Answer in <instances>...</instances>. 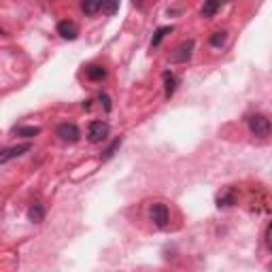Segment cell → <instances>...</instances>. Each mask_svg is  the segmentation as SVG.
I'll return each mask as SVG.
<instances>
[{
    "instance_id": "6da1fadb",
    "label": "cell",
    "mask_w": 272,
    "mask_h": 272,
    "mask_svg": "<svg viewBox=\"0 0 272 272\" xmlns=\"http://www.w3.org/2000/svg\"><path fill=\"white\" fill-rule=\"evenodd\" d=\"M249 130H251V134L264 138V136H268L272 132V124H270V119L266 117V115L255 113V115L249 117Z\"/></svg>"
},
{
    "instance_id": "7a4b0ae2",
    "label": "cell",
    "mask_w": 272,
    "mask_h": 272,
    "mask_svg": "<svg viewBox=\"0 0 272 272\" xmlns=\"http://www.w3.org/2000/svg\"><path fill=\"white\" fill-rule=\"evenodd\" d=\"M107 136H109V124H104V121H91L90 130H88L90 143H102Z\"/></svg>"
},
{
    "instance_id": "3957f363",
    "label": "cell",
    "mask_w": 272,
    "mask_h": 272,
    "mask_svg": "<svg viewBox=\"0 0 272 272\" xmlns=\"http://www.w3.org/2000/svg\"><path fill=\"white\" fill-rule=\"evenodd\" d=\"M55 132H57V136H60L64 143H77L79 138H81L79 128H77L74 124H68V121H66V124H60V126H57Z\"/></svg>"
},
{
    "instance_id": "277c9868",
    "label": "cell",
    "mask_w": 272,
    "mask_h": 272,
    "mask_svg": "<svg viewBox=\"0 0 272 272\" xmlns=\"http://www.w3.org/2000/svg\"><path fill=\"white\" fill-rule=\"evenodd\" d=\"M151 221L155 223V228H166L168 225V206L158 202V204L151 206Z\"/></svg>"
},
{
    "instance_id": "5b68a950",
    "label": "cell",
    "mask_w": 272,
    "mask_h": 272,
    "mask_svg": "<svg viewBox=\"0 0 272 272\" xmlns=\"http://www.w3.org/2000/svg\"><path fill=\"white\" fill-rule=\"evenodd\" d=\"M194 54V40L189 38V40H185V43L179 47L175 54L170 55V62H175V64H181V62H187L189 57H192Z\"/></svg>"
},
{
    "instance_id": "8992f818",
    "label": "cell",
    "mask_w": 272,
    "mask_h": 272,
    "mask_svg": "<svg viewBox=\"0 0 272 272\" xmlns=\"http://www.w3.org/2000/svg\"><path fill=\"white\" fill-rule=\"evenodd\" d=\"M30 149H32L30 143H21V145H15V147H9V149H4V153H2V158H0V162H2V164H7L9 160L19 158V155H24L26 151H30Z\"/></svg>"
},
{
    "instance_id": "52a82bcc",
    "label": "cell",
    "mask_w": 272,
    "mask_h": 272,
    "mask_svg": "<svg viewBox=\"0 0 272 272\" xmlns=\"http://www.w3.org/2000/svg\"><path fill=\"white\" fill-rule=\"evenodd\" d=\"M57 34H60L64 40H74V38H77V34H79V30H77V26H74L73 21L64 19V21H60V24H57Z\"/></svg>"
},
{
    "instance_id": "ba28073f",
    "label": "cell",
    "mask_w": 272,
    "mask_h": 272,
    "mask_svg": "<svg viewBox=\"0 0 272 272\" xmlns=\"http://www.w3.org/2000/svg\"><path fill=\"white\" fill-rule=\"evenodd\" d=\"M102 4L104 0H81V9H83L85 15H96L102 9Z\"/></svg>"
},
{
    "instance_id": "9c48e42d",
    "label": "cell",
    "mask_w": 272,
    "mask_h": 272,
    "mask_svg": "<svg viewBox=\"0 0 272 272\" xmlns=\"http://www.w3.org/2000/svg\"><path fill=\"white\" fill-rule=\"evenodd\" d=\"M85 74L91 79V81H102L104 77H107V68L100 66V64H91L85 68Z\"/></svg>"
},
{
    "instance_id": "30bf717a",
    "label": "cell",
    "mask_w": 272,
    "mask_h": 272,
    "mask_svg": "<svg viewBox=\"0 0 272 272\" xmlns=\"http://www.w3.org/2000/svg\"><path fill=\"white\" fill-rule=\"evenodd\" d=\"M164 83H166V85H164V88H166V91H164V94H166V98H170V96L177 91L179 79H177L172 73H168V71H166V73H164Z\"/></svg>"
},
{
    "instance_id": "8fae6325",
    "label": "cell",
    "mask_w": 272,
    "mask_h": 272,
    "mask_svg": "<svg viewBox=\"0 0 272 272\" xmlns=\"http://www.w3.org/2000/svg\"><path fill=\"white\" fill-rule=\"evenodd\" d=\"M28 219H30L32 223H40L45 219V208L43 204H32L28 208Z\"/></svg>"
},
{
    "instance_id": "7c38bea8",
    "label": "cell",
    "mask_w": 272,
    "mask_h": 272,
    "mask_svg": "<svg viewBox=\"0 0 272 272\" xmlns=\"http://www.w3.org/2000/svg\"><path fill=\"white\" fill-rule=\"evenodd\" d=\"M223 2H225V0H206L204 7H202V17H213Z\"/></svg>"
},
{
    "instance_id": "4fadbf2b",
    "label": "cell",
    "mask_w": 272,
    "mask_h": 272,
    "mask_svg": "<svg viewBox=\"0 0 272 272\" xmlns=\"http://www.w3.org/2000/svg\"><path fill=\"white\" fill-rule=\"evenodd\" d=\"M17 136H24V138H34L40 134V128H36V126H24V128H15L13 130Z\"/></svg>"
},
{
    "instance_id": "5bb4252c",
    "label": "cell",
    "mask_w": 272,
    "mask_h": 272,
    "mask_svg": "<svg viewBox=\"0 0 272 272\" xmlns=\"http://www.w3.org/2000/svg\"><path fill=\"white\" fill-rule=\"evenodd\" d=\"M172 32V26H164V28H158L155 30V34H153V38H151V47H158V45L164 40V36L166 34H170Z\"/></svg>"
},
{
    "instance_id": "9a60e30c",
    "label": "cell",
    "mask_w": 272,
    "mask_h": 272,
    "mask_svg": "<svg viewBox=\"0 0 272 272\" xmlns=\"http://www.w3.org/2000/svg\"><path fill=\"white\" fill-rule=\"evenodd\" d=\"M119 145H121V136H119V138H115V141H113V143L109 145V147H107V149H104V151H102V162L111 160L113 155H115V151H117V149H119Z\"/></svg>"
},
{
    "instance_id": "2e32d148",
    "label": "cell",
    "mask_w": 272,
    "mask_h": 272,
    "mask_svg": "<svg viewBox=\"0 0 272 272\" xmlns=\"http://www.w3.org/2000/svg\"><path fill=\"white\" fill-rule=\"evenodd\" d=\"M117 9H119V0H104V4H102V13L104 15H115L117 13Z\"/></svg>"
},
{
    "instance_id": "e0dca14e",
    "label": "cell",
    "mask_w": 272,
    "mask_h": 272,
    "mask_svg": "<svg viewBox=\"0 0 272 272\" xmlns=\"http://www.w3.org/2000/svg\"><path fill=\"white\" fill-rule=\"evenodd\" d=\"M225 40H228V34H225V32H215L211 36V45H213V47H221Z\"/></svg>"
},
{
    "instance_id": "ac0fdd59",
    "label": "cell",
    "mask_w": 272,
    "mask_h": 272,
    "mask_svg": "<svg viewBox=\"0 0 272 272\" xmlns=\"http://www.w3.org/2000/svg\"><path fill=\"white\" fill-rule=\"evenodd\" d=\"M234 202V196L232 194H228V196H219L217 198V206L219 208H225V206H230Z\"/></svg>"
},
{
    "instance_id": "d6986e66",
    "label": "cell",
    "mask_w": 272,
    "mask_h": 272,
    "mask_svg": "<svg viewBox=\"0 0 272 272\" xmlns=\"http://www.w3.org/2000/svg\"><path fill=\"white\" fill-rule=\"evenodd\" d=\"M264 238H266V247L272 251V223L266 228V234H264Z\"/></svg>"
},
{
    "instance_id": "ffe728a7",
    "label": "cell",
    "mask_w": 272,
    "mask_h": 272,
    "mask_svg": "<svg viewBox=\"0 0 272 272\" xmlns=\"http://www.w3.org/2000/svg\"><path fill=\"white\" fill-rule=\"evenodd\" d=\"M100 100L104 102V109H107V111H111V100H109V96H107V94H102V96H100Z\"/></svg>"
},
{
    "instance_id": "44dd1931",
    "label": "cell",
    "mask_w": 272,
    "mask_h": 272,
    "mask_svg": "<svg viewBox=\"0 0 272 272\" xmlns=\"http://www.w3.org/2000/svg\"><path fill=\"white\" fill-rule=\"evenodd\" d=\"M132 2H134V7L143 9V7H145V2H147V0H132Z\"/></svg>"
}]
</instances>
